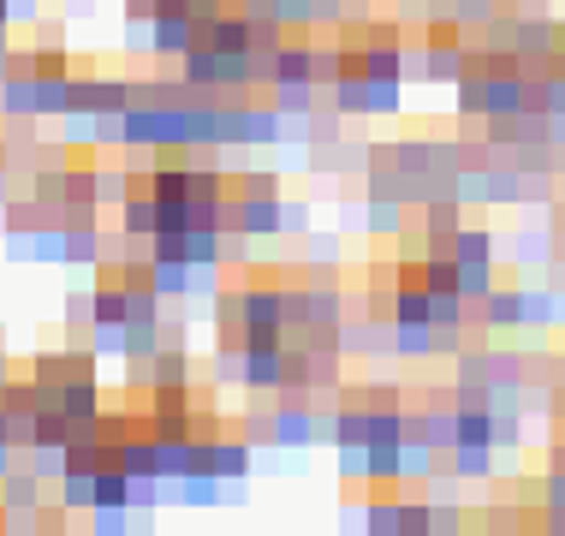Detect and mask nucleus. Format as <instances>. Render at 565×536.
<instances>
[{
	"label": "nucleus",
	"instance_id": "2",
	"mask_svg": "<svg viewBox=\"0 0 565 536\" xmlns=\"http://www.w3.org/2000/svg\"><path fill=\"white\" fill-rule=\"evenodd\" d=\"M447 251H452V263H494V233L488 227H452Z\"/></svg>",
	"mask_w": 565,
	"mask_h": 536
},
{
	"label": "nucleus",
	"instance_id": "6",
	"mask_svg": "<svg viewBox=\"0 0 565 536\" xmlns=\"http://www.w3.org/2000/svg\"><path fill=\"white\" fill-rule=\"evenodd\" d=\"M89 411H96V388L72 381V388H66V418H89Z\"/></svg>",
	"mask_w": 565,
	"mask_h": 536
},
{
	"label": "nucleus",
	"instance_id": "7",
	"mask_svg": "<svg viewBox=\"0 0 565 536\" xmlns=\"http://www.w3.org/2000/svg\"><path fill=\"white\" fill-rule=\"evenodd\" d=\"M452 12H458V24H488L494 19V0H452Z\"/></svg>",
	"mask_w": 565,
	"mask_h": 536
},
{
	"label": "nucleus",
	"instance_id": "10",
	"mask_svg": "<svg viewBox=\"0 0 565 536\" xmlns=\"http://www.w3.org/2000/svg\"><path fill=\"white\" fill-rule=\"evenodd\" d=\"M370 530H399V507H381V501H375V507H370Z\"/></svg>",
	"mask_w": 565,
	"mask_h": 536
},
{
	"label": "nucleus",
	"instance_id": "11",
	"mask_svg": "<svg viewBox=\"0 0 565 536\" xmlns=\"http://www.w3.org/2000/svg\"><path fill=\"white\" fill-rule=\"evenodd\" d=\"M542 114H565V78L547 84V96H542Z\"/></svg>",
	"mask_w": 565,
	"mask_h": 536
},
{
	"label": "nucleus",
	"instance_id": "5",
	"mask_svg": "<svg viewBox=\"0 0 565 536\" xmlns=\"http://www.w3.org/2000/svg\"><path fill=\"white\" fill-rule=\"evenodd\" d=\"M280 84H310V49H280Z\"/></svg>",
	"mask_w": 565,
	"mask_h": 536
},
{
	"label": "nucleus",
	"instance_id": "3",
	"mask_svg": "<svg viewBox=\"0 0 565 536\" xmlns=\"http://www.w3.org/2000/svg\"><path fill=\"white\" fill-rule=\"evenodd\" d=\"M452 465L458 477H494V448H465V441H452Z\"/></svg>",
	"mask_w": 565,
	"mask_h": 536
},
{
	"label": "nucleus",
	"instance_id": "9",
	"mask_svg": "<svg viewBox=\"0 0 565 536\" xmlns=\"http://www.w3.org/2000/svg\"><path fill=\"white\" fill-rule=\"evenodd\" d=\"M274 423H280V441H310V418H298V411L292 418H274Z\"/></svg>",
	"mask_w": 565,
	"mask_h": 536
},
{
	"label": "nucleus",
	"instance_id": "12",
	"mask_svg": "<svg viewBox=\"0 0 565 536\" xmlns=\"http://www.w3.org/2000/svg\"><path fill=\"white\" fill-rule=\"evenodd\" d=\"M0 24H7V0H0Z\"/></svg>",
	"mask_w": 565,
	"mask_h": 536
},
{
	"label": "nucleus",
	"instance_id": "8",
	"mask_svg": "<svg viewBox=\"0 0 565 536\" xmlns=\"http://www.w3.org/2000/svg\"><path fill=\"white\" fill-rule=\"evenodd\" d=\"M244 465H250V453H244V448H221L215 453V477H238Z\"/></svg>",
	"mask_w": 565,
	"mask_h": 536
},
{
	"label": "nucleus",
	"instance_id": "4",
	"mask_svg": "<svg viewBox=\"0 0 565 536\" xmlns=\"http://www.w3.org/2000/svg\"><path fill=\"white\" fill-rule=\"evenodd\" d=\"M488 286H494V263H458V298L477 304Z\"/></svg>",
	"mask_w": 565,
	"mask_h": 536
},
{
	"label": "nucleus",
	"instance_id": "1",
	"mask_svg": "<svg viewBox=\"0 0 565 536\" xmlns=\"http://www.w3.org/2000/svg\"><path fill=\"white\" fill-rule=\"evenodd\" d=\"M477 304H482L488 328H512V322H524V286H507V293H494V286H488Z\"/></svg>",
	"mask_w": 565,
	"mask_h": 536
}]
</instances>
